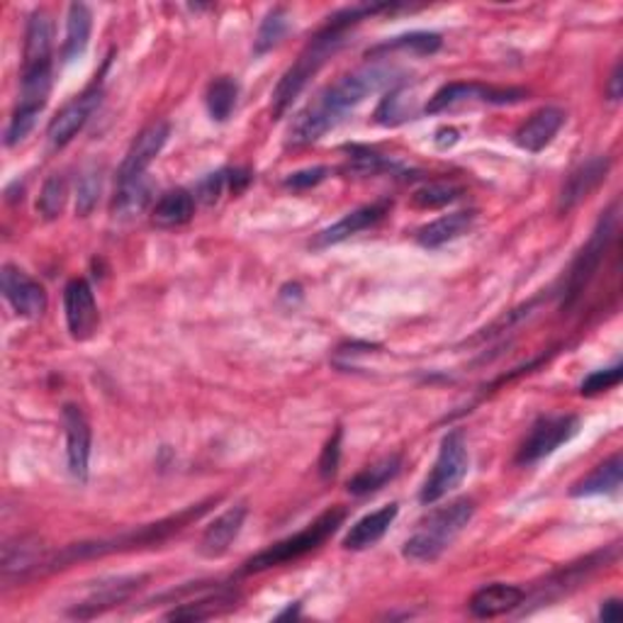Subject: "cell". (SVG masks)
Instances as JSON below:
<instances>
[{"label":"cell","instance_id":"1","mask_svg":"<svg viewBox=\"0 0 623 623\" xmlns=\"http://www.w3.org/2000/svg\"><path fill=\"white\" fill-rule=\"evenodd\" d=\"M395 83V69L387 63H366L363 69L346 73L332 86H326L290 124L288 144L304 146L320 142L334 130L348 112L358 108L373 93H380Z\"/></svg>","mask_w":623,"mask_h":623},{"label":"cell","instance_id":"2","mask_svg":"<svg viewBox=\"0 0 623 623\" xmlns=\"http://www.w3.org/2000/svg\"><path fill=\"white\" fill-rule=\"evenodd\" d=\"M397 8H403V5H397V3H363V5L344 8V10H339V13H334L330 17V23L316 32L310 45L300 51L298 61H295L292 67L283 73L280 83L276 86V91H273V103H271L273 115L278 118V115H283L285 110L290 108L295 98H298V95L304 91V86H308L314 73L320 71L324 63L336 55V51H339L348 29L361 23V20H366V17H373L378 13H393V10H397Z\"/></svg>","mask_w":623,"mask_h":623},{"label":"cell","instance_id":"3","mask_svg":"<svg viewBox=\"0 0 623 623\" xmlns=\"http://www.w3.org/2000/svg\"><path fill=\"white\" fill-rule=\"evenodd\" d=\"M219 498L215 500H205L193 506H185L183 512H178L168 519H161L149 526H140V529L120 534L115 538H103V541H86V543H73L69 548H63L61 553L47 555L45 565H41L39 573H55V570H61L67 565H73L79 561H88V558H103L108 553H120V551H134V548H152L168 541V538L181 534L185 526H190L193 522H197L203 516L209 504H215Z\"/></svg>","mask_w":623,"mask_h":623},{"label":"cell","instance_id":"4","mask_svg":"<svg viewBox=\"0 0 623 623\" xmlns=\"http://www.w3.org/2000/svg\"><path fill=\"white\" fill-rule=\"evenodd\" d=\"M475 502L472 500H456L448 506L431 512L424 522L419 524V529L411 534L405 546L403 555L405 561L415 565H429L439 561L446 548L453 546V541L463 534V529L472 522Z\"/></svg>","mask_w":623,"mask_h":623},{"label":"cell","instance_id":"5","mask_svg":"<svg viewBox=\"0 0 623 623\" xmlns=\"http://www.w3.org/2000/svg\"><path fill=\"white\" fill-rule=\"evenodd\" d=\"M344 519H346V512L342 510V506H332L330 512H324L322 516H316V519L308 526V529H302L295 536L283 538V541L266 548V551H261L253 558H249V561L244 563V567H241V573L253 575V573H263V570L278 567V565L292 563V561H300V558L316 551V548H320L326 541V538L334 536Z\"/></svg>","mask_w":623,"mask_h":623},{"label":"cell","instance_id":"6","mask_svg":"<svg viewBox=\"0 0 623 623\" xmlns=\"http://www.w3.org/2000/svg\"><path fill=\"white\" fill-rule=\"evenodd\" d=\"M616 227H619V203L611 205L607 213H601L597 227L592 231V237H589L587 244L579 249V253L573 261V266H570L565 290H563L565 308H570V304H573L579 295L585 292L589 280L595 278V273L599 271L601 261H604L611 241H614V237H616Z\"/></svg>","mask_w":623,"mask_h":623},{"label":"cell","instance_id":"7","mask_svg":"<svg viewBox=\"0 0 623 623\" xmlns=\"http://www.w3.org/2000/svg\"><path fill=\"white\" fill-rule=\"evenodd\" d=\"M468 468H470V456H468L466 436H463V431L458 429L448 431L441 441L434 468H431L424 488L419 492L421 504H436L453 490H458L460 482L466 480Z\"/></svg>","mask_w":623,"mask_h":623},{"label":"cell","instance_id":"8","mask_svg":"<svg viewBox=\"0 0 623 623\" xmlns=\"http://www.w3.org/2000/svg\"><path fill=\"white\" fill-rule=\"evenodd\" d=\"M616 558H619V546H611L607 548V551H599L595 555L585 558V561L570 563L548 577L543 585H536L534 592L526 595L524 601H531V604L536 607H548L551 601L563 599L570 592H575V589L583 583H587V579L592 577L599 567H607L611 561H616Z\"/></svg>","mask_w":623,"mask_h":623},{"label":"cell","instance_id":"9","mask_svg":"<svg viewBox=\"0 0 623 623\" xmlns=\"http://www.w3.org/2000/svg\"><path fill=\"white\" fill-rule=\"evenodd\" d=\"M526 98V91L522 88H494L484 86V83H446V86L439 88L431 95L429 103L424 105L427 115H439L456 110L460 105H472V103H488V105H514L522 103Z\"/></svg>","mask_w":623,"mask_h":623},{"label":"cell","instance_id":"10","mask_svg":"<svg viewBox=\"0 0 623 623\" xmlns=\"http://www.w3.org/2000/svg\"><path fill=\"white\" fill-rule=\"evenodd\" d=\"M577 431H579V419L575 415L541 417L531 427L529 436H526L519 446L516 463H519V466H534V463L543 460L551 456V453H555L570 439H575Z\"/></svg>","mask_w":623,"mask_h":623},{"label":"cell","instance_id":"11","mask_svg":"<svg viewBox=\"0 0 623 623\" xmlns=\"http://www.w3.org/2000/svg\"><path fill=\"white\" fill-rule=\"evenodd\" d=\"M63 312H67L69 332L76 342H86L98 332L100 314L95 295L86 278H73L63 288Z\"/></svg>","mask_w":623,"mask_h":623},{"label":"cell","instance_id":"12","mask_svg":"<svg viewBox=\"0 0 623 623\" xmlns=\"http://www.w3.org/2000/svg\"><path fill=\"white\" fill-rule=\"evenodd\" d=\"M100 95H103L100 83L95 81L88 91H83L79 98H73L67 108H63L57 118L49 122L47 140L51 146H55V149L67 146L73 136H76L83 127H86L93 110L100 105Z\"/></svg>","mask_w":623,"mask_h":623},{"label":"cell","instance_id":"13","mask_svg":"<svg viewBox=\"0 0 623 623\" xmlns=\"http://www.w3.org/2000/svg\"><path fill=\"white\" fill-rule=\"evenodd\" d=\"M3 295L20 316H27V320H37V316L45 314L47 310V292L41 285L29 278L25 271H20L15 266H3Z\"/></svg>","mask_w":623,"mask_h":623},{"label":"cell","instance_id":"14","mask_svg":"<svg viewBox=\"0 0 623 623\" xmlns=\"http://www.w3.org/2000/svg\"><path fill=\"white\" fill-rule=\"evenodd\" d=\"M168 136H171V127H168V122L164 120H156L149 127H144L124 156V161L118 171V181L146 173V168H149L156 161V156L161 154Z\"/></svg>","mask_w":623,"mask_h":623},{"label":"cell","instance_id":"15","mask_svg":"<svg viewBox=\"0 0 623 623\" xmlns=\"http://www.w3.org/2000/svg\"><path fill=\"white\" fill-rule=\"evenodd\" d=\"M63 431H67L69 472L83 482L88 478V463H91V424L81 407L76 405L63 407Z\"/></svg>","mask_w":623,"mask_h":623},{"label":"cell","instance_id":"16","mask_svg":"<svg viewBox=\"0 0 623 623\" xmlns=\"http://www.w3.org/2000/svg\"><path fill=\"white\" fill-rule=\"evenodd\" d=\"M609 166V156H592L589 161L579 164L563 183L561 195H558V209H561V213H570V209H575L585 197H589V193H595V190L607 181Z\"/></svg>","mask_w":623,"mask_h":623},{"label":"cell","instance_id":"17","mask_svg":"<svg viewBox=\"0 0 623 623\" xmlns=\"http://www.w3.org/2000/svg\"><path fill=\"white\" fill-rule=\"evenodd\" d=\"M239 601V595L235 589L229 587H221L215 583V587H200L195 599H188V601H178V609L168 611L166 619L171 621H203V619H213L217 614H225V611L235 609ZM176 604V601H173Z\"/></svg>","mask_w":623,"mask_h":623},{"label":"cell","instance_id":"18","mask_svg":"<svg viewBox=\"0 0 623 623\" xmlns=\"http://www.w3.org/2000/svg\"><path fill=\"white\" fill-rule=\"evenodd\" d=\"M390 207H393V203H390V200H378V203H371V205H363V207L354 209V213L344 215L339 221H334L332 227H326L324 231H320V237L314 239V247L324 249V247L342 244V241L356 237L358 231L375 227L378 221L385 219V215L390 213Z\"/></svg>","mask_w":623,"mask_h":623},{"label":"cell","instance_id":"19","mask_svg":"<svg viewBox=\"0 0 623 623\" xmlns=\"http://www.w3.org/2000/svg\"><path fill=\"white\" fill-rule=\"evenodd\" d=\"M142 577H115L110 583H100L93 592L71 609V616L76 619H93L108 611L112 607L122 604V601L130 599L136 589H140Z\"/></svg>","mask_w":623,"mask_h":623},{"label":"cell","instance_id":"20","mask_svg":"<svg viewBox=\"0 0 623 623\" xmlns=\"http://www.w3.org/2000/svg\"><path fill=\"white\" fill-rule=\"evenodd\" d=\"M563 124L565 112L561 108H541L516 130L514 142L519 149L538 154L555 140V134L561 132Z\"/></svg>","mask_w":623,"mask_h":623},{"label":"cell","instance_id":"21","mask_svg":"<svg viewBox=\"0 0 623 623\" xmlns=\"http://www.w3.org/2000/svg\"><path fill=\"white\" fill-rule=\"evenodd\" d=\"M244 522H247V506L244 504L229 506L225 514H219L217 519L205 529L203 538H200V553H203L205 558L225 555L229 551V546L237 541Z\"/></svg>","mask_w":623,"mask_h":623},{"label":"cell","instance_id":"22","mask_svg":"<svg viewBox=\"0 0 623 623\" xmlns=\"http://www.w3.org/2000/svg\"><path fill=\"white\" fill-rule=\"evenodd\" d=\"M397 514H399V506L387 504V506H380V510L371 514L361 516V519H358L344 536L346 551H368V548H373L380 538L390 531V526L395 524Z\"/></svg>","mask_w":623,"mask_h":623},{"label":"cell","instance_id":"23","mask_svg":"<svg viewBox=\"0 0 623 623\" xmlns=\"http://www.w3.org/2000/svg\"><path fill=\"white\" fill-rule=\"evenodd\" d=\"M526 592L516 585H504V583H492L488 587L478 589L470 599V614L475 619H494L502 614H510V611L519 609Z\"/></svg>","mask_w":623,"mask_h":623},{"label":"cell","instance_id":"24","mask_svg":"<svg viewBox=\"0 0 623 623\" xmlns=\"http://www.w3.org/2000/svg\"><path fill=\"white\" fill-rule=\"evenodd\" d=\"M475 217H478L475 209H460V213H451V215H443L434 221H429V225L421 227L417 235L419 247L441 249V247L451 244V241L468 235L475 225Z\"/></svg>","mask_w":623,"mask_h":623},{"label":"cell","instance_id":"25","mask_svg":"<svg viewBox=\"0 0 623 623\" xmlns=\"http://www.w3.org/2000/svg\"><path fill=\"white\" fill-rule=\"evenodd\" d=\"M47 555L41 553V543L37 538H17L15 543L3 548V577L5 579H25L39 575Z\"/></svg>","mask_w":623,"mask_h":623},{"label":"cell","instance_id":"26","mask_svg":"<svg viewBox=\"0 0 623 623\" xmlns=\"http://www.w3.org/2000/svg\"><path fill=\"white\" fill-rule=\"evenodd\" d=\"M51 39H55V27L47 10H35L27 20L25 29V63L23 69L49 67L51 63Z\"/></svg>","mask_w":623,"mask_h":623},{"label":"cell","instance_id":"27","mask_svg":"<svg viewBox=\"0 0 623 623\" xmlns=\"http://www.w3.org/2000/svg\"><path fill=\"white\" fill-rule=\"evenodd\" d=\"M152 195H154V183L146 173L118 181V193H115L112 200V217L132 219L136 215H142L146 205H149Z\"/></svg>","mask_w":623,"mask_h":623},{"label":"cell","instance_id":"28","mask_svg":"<svg viewBox=\"0 0 623 623\" xmlns=\"http://www.w3.org/2000/svg\"><path fill=\"white\" fill-rule=\"evenodd\" d=\"M195 215V197L185 188L168 190L152 209V221L158 229H176L188 225Z\"/></svg>","mask_w":623,"mask_h":623},{"label":"cell","instance_id":"29","mask_svg":"<svg viewBox=\"0 0 623 623\" xmlns=\"http://www.w3.org/2000/svg\"><path fill=\"white\" fill-rule=\"evenodd\" d=\"M91 29H93L91 8L83 3H71L67 15V39H63V49H61L63 63H71L86 55Z\"/></svg>","mask_w":623,"mask_h":623},{"label":"cell","instance_id":"30","mask_svg":"<svg viewBox=\"0 0 623 623\" xmlns=\"http://www.w3.org/2000/svg\"><path fill=\"white\" fill-rule=\"evenodd\" d=\"M399 470H403V456L393 453V456L380 458L378 463H373V466H368L358 475H354L346 488L354 498H366V494H373L378 490H383L387 482H393Z\"/></svg>","mask_w":623,"mask_h":623},{"label":"cell","instance_id":"31","mask_svg":"<svg viewBox=\"0 0 623 623\" xmlns=\"http://www.w3.org/2000/svg\"><path fill=\"white\" fill-rule=\"evenodd\" d=\"M621 488V453H614L609 460L601 463L592 472L575 482L570 490L573 498H597V494H614Z\"/></svg>","mask_w":623,"mask_h":623},{"label":"cell","instance_id":"32","mask_svg":"<svg viewBox=\"0 0 623 623\" xmlns=\"http://www.w3.org/2000/svg\"><path fill=\"white\" fill-rule=\"evenodd\" d=\"M237 100H239V83L231 76H219L207 86L205 105L209 118L217 122H227L231 118V112L237 108Z\"/></svg>","mask_w":623,"mask_h":623},{"label":"cell","instance_id":"33","mask_svg":"<svg viewBox=\"0 0 623 623\" xmlns=\"http://www.w3.org/2000/svg\"><path fill=\"white\" fill-rule=\"evenodd\" d=\"M411 88L407 86H397L387 93V98H383L380 103V108L375 112V120L385 127H395V124H403L407 120H415L417 108L415 103L417 98H411Z\"/></svg>","mask_w":623,"mask_h":623},{"label":"cell","instance_id":"34","mask_svg":"<svg viewBox=\"0 0 623 623\" xmlns=\"http://www.w3.org/2000/svg\"><path fill=\"white\" fill-rule=\"evenodd\" d=\"M441 49V35L436 32H411V35H399L383 45L373 47L368 51V57H380L387 55V51H409V55H434Z\"/></svg>","mask_w":623,"mask_h":623},{"label":"cell","instance_id":"35","mask_svg":"<svg viewBox=\"0 0 623 623\" xmlns=\"http://www.w3.org/2000/svg\"><path fill=\"white\" fill-rule=\"evenodd\" d=\"M290 29V15L285 8H273L263 20L256 35V55H266L273 47H278Z\"/></svg>","mask_w":623,"mask_h":623},{"label":"cell","instance_id":"36","mask_svg":"<svg viewBox=\"0 0 623 623\" xmlns=\"http://www.w3.org/2000/svg\"><path fill=\"white\" fill-rule=\"evenodd\" d=\"M463 195V188L456 183L448 181H434L421 185L415 195H411V205L421 207V209H436V207H446L451 203Z\"/></svg>","mask_w":623,"mask_h":623},{"label":"cell","instance_id":"37","mask_svg":"<svg viewBox=\"0 0 623 623\" xmlns=\"http://www.w3.org/2000/svg\"><path fill=\"white\" fill-rule=\"evenodd\" d=\"M69 197V185L67 178L55 173L49 176L45 185H41V193L37 200V213L45 219H57L63 213V205H67Z\"/></svg>","mask_w":623,"mask_h":623},{"label":"cell","instance_id":"38","mask_svg":"<svg viewBox=\"0 0 623 623\" xmlns=\"http://www.w3.org/2000/svg\"><path fill=\"white\" fill-rule=\"evenodd\" d=\"M103 193V176L100 168H86L79 178V188H76V213L81 217H88L95 207H98V200Z\"/></svg>","mask_w":623,"mask_h":623},{"label":"cell","instance_id":"39","mask_svg":"<svg viewBox=\"0 0 623 623\" xmlns=\"http://www.w3.org/2000/svg\"><path fill=\"white\" fill-rule=\"evenodd\" d=\"M390 166L393 164H390L383 154H378L375 149H368V146H351V149H348V168H351L354 173H361V176L380 173Z\"/></svg>","mask_w":623,"mask_h":623},{"label":"cell","instance_id":"40","mask_svg":"<svg viewBox=\"0 0 623 623\" xmlns=\"http://www.w3.org/2000/svg\"><path fill=\"white\" fill-rule=\"evenodd\" d=\"M621 378H623V366L621 363L611 366V368H604V371H597V373L589 375L583 383V387H579V393L587 395V397L599 395V393H604V390L616 387L621 383Z\"/></svg>","mask_w":623,"mask_h":623},{"label":"cell","instance_id":"41","mask_svg":"<svg viewBox=\"0 0 623 623\" xmlns=\"http://www.w3.org/2000/svg\"><path fill=\"white\" fill-rule=\"evenodd\" d=\"M342 463V429L334 431V436L326 441V446L320 456V475L322 480H332L336 472H339Z\"/></svg>","mask_w":623,"mask_h":623},{"label":"cell","instance_id":"42","mask_svg":"<svg viewBox=\"0 0 623 623\" xmlns=\"http://www.w3.org/2000/svg\"><path fill=\"white\" fill-rule=\"evenodd\" d=\"M225 188L231 190L229 185V171H217V173H209L207 178L197 183V200H203L205 205H215L219 195L225 193Z\"/></svg>","mask_w":623,"mask_h":623},{"label":"cell","instance_id":"43","mask_svg":"<svg viewBox=\"0 0 623 623\" xmlns=\"http://www.w3.org/2000/svg\"><path fill=\"white\" fill-rule=\"evenodd\" d=\"M326 173H330V168L326 166H314V168H304V171L298 173H290L285 178V188H292V190H310L314 185H320Z\"/></svg>","mask_w":623,"mask_h":623},{"label":"cell","instance_id":"44","mask_svg":"<svg viewBox=\"0 0 623 623\" xmlns=\"http://www.w3.org/2000/svg\"><path fill=\"white\" fill-rule=\"evenodd\" d=\"M607 98L609 100H621V95H623V63L616 61V67L614 71H611V76H609V83H607Z\"/></svg>","mask_w":623,"mask_h":623},{"label":"cell","instance_id":"45","mask_svg":"<svg viewBox=\"0 0 623 623\" xmlns=\"http://www.w3.org/2000/svg\"><path fill=\"white\" fill-rule=\"evenodd\" d=\"M601 621H619L621 619V601L619 599H607L599 609Z\"/></svg>","mask_w":623,"mask_h":623}]
</instances>
